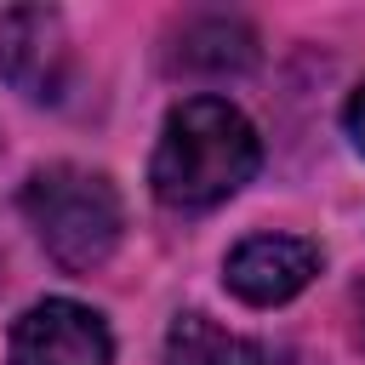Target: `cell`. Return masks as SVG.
Masks as SVG:
<instances>
[{
  "instance_id": "cell-3",
  "label": "cell",
  "mask_w": 365,
  "mask_h": 365,
  "mask_svg": "<svg viewBox=\"0 0 365 365\" xmlns=\"http://www.w3.org/2000/svg\"><path fill=\"white\" fill-rule=\"evenodd\" d=\"M108 359L114 342L103 319L68 297H46L11 325V365H108Z\"/></svg>"
},
{
  "instance_id": "cell-8",
  "label": "cell",
  "mask_w": 365,
  "mask_h": 365,
  "mask_svg": "<svg viewBox=\"0 0 365 365\" xmlns=\"http://www.w3.org/2000/svg\"><path fill=\"white\" fill-rule=\"evenodd\" d=\"M348 131H354V143L365 148V91H354V103H348Z\"/></svg>"
},
{
  "instance_id": "cell-4",
  "label": "cell",
  "mask_w": 365,
  "mask_h": 365,
  "mask_svg": "<svg viewBox=\"0 0 365 365\" xmlns=\"http://www.w3.org/2000/svg\"><path fill=\"white\" fill-rule=\"evenodd\" d=\"M68 68V40L63 17L46 6H17L0 17V74L23 97H57Z\"/></svg>"
},
{
  "instance_id": "cell-1",
  "label": "cell",
  "mask_w": 365,
  "mask_h": 365,
  "mask_svg": "<svg viewBox=\"0 0 365 365\" xmlns=\"http://www.w3.org/2000/svg\"><path fill=\"white\" fill-rule=\"evenodd\" d=\"M257 160H262V148L240 108H228L222 97H188L171 108V120L160 131L148 182L165 205L200 211V205L228 200L240 182H251Z\"/></svg>"
},
{
  "instance_id": "cell-7",
  "label": "cell",
  "mask_w": 365,
  "mask_h": 365,
  "mask_svg": "<svg viewBox=\"0 0 365 365\" xmlns=\"http://www.w3.org/2000/svg\"><path fill=\"white\" fill-rule=\"evenodd\" d=\"M165 365H262V354L205 314H182L165 336Z\"/></svg>"
},
{
  "instance_id": "cell-2",
  "label": "cell",
  "mask_w": 365,
  "mask_h": 365,
  "mask_svg": "<svg viewBox=\"0 0 365 365\" xmlns=\"http://www.w3.org/2000/svg\"><path fill=\"white\" fill-rule=\"evenodd\" d=\"M23 211L40 228L46 251L63 268H74V274L97 268L114 251V240H120V200H114V188L97 171H80V165L34 171L29 188H23Z\"/></svg>"
},
{
  "instance_id": "cell-6",
  "label": "cell",
  "mask_w": 365,
  "mask_h": 365,
  "mask_svg": "<svg viewBox=\"0 0 365 365\" xmlns=\"http://www.w3.org/2000/svg\"><path fill=\"white\" fill-rule=\"evenodd\" d=\"M257 57V40L245 23L234 17H200L182 29V46H177V63L182 68H205V74H228V68H245Z\"/></svg>"
},
{
  "instance_id": "cell-5",
  "label": "cell",
  "mask_w": 365,
  "mask_h": 365,
  "mask_svg": "<svg viewBox=\"0 0 365 365\" xmlns=\"http://www.w3.org/2000/svg\"><path fill=\"white\" fill-rule=\"evenodd\" d=\"M314 274H319V245H308L297 234H257L228 257V291L257 308L297 297Z\"/></svg>"
}]
</instances>
